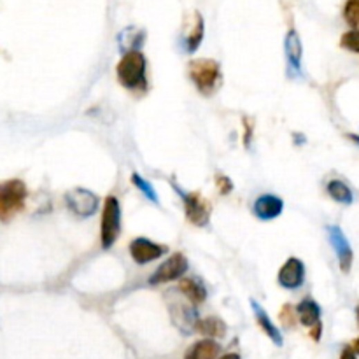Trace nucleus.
Here are the masks:
<instances>
[{
    "instance_id": "nucleus-1",
    "label": "nucleus",
    "mask_w": 359,
    "mask_h": 359,
    "mask_svg": "<svg viewBox=\"0 0 359 359\" xmlns=\"http://www.w3.org/2000/svg\"><path fill=\"white\" fill-rule=\"evenodd\" d=\"M121 86L134 93H146L149 88L147 82V60L140 51L125 53L116 67Z\"/></svg>"
},
{
    "instance_id": "nucleus-2",
    "label": "nucleus",
    "mask_w": 359,
    "mask_h": 359,
    "mask_svg": "<svg viewBox=\"0 0 359 359\" xmlns=\"http://www.w3.org/2000/svg\"><path fill=\"white\" fill-rule=\"evenodd\" d=\"M187 74L193 81L196 90L203 97H212L223 84V74H221V65L210 58H199V60L190 62L187 65Z\"/></svg>"
},
{
    "instance_id": "nucleus-3",
    "label": "nucleus",
    "mask_w": 359,
    "mask_h": 359,
    "mask_svg": "<svg viewBox=\"0 0 359 359\" xmlns=\"http://www.w3.org/2000/svg\"><path fill=\"white\" fill-rule=\"evenodd\" d=\"M26 186L19 179H9L0 183V221H11L18 212L25 209Z\"/></svg>"
},
{
    "instance_id": "nucleus-4",
    "label": "nucleus",
    "mask_w": 359,
    "mask_h": 359,
    "mask_svg": "<svg viewBox=\"0 0 359 359\" xmlns=\"http://www.w3.org/2000/svg\"><path fill=\"white\" fill-rule=\"evenodd\" d=\"M121 235V205L116 196L109 195L104 200L100 221V243L102 249H111Z\"/></svg>"
},
{
    "instance_id": "nucleus-5",
    "label": "nucleus",
    "mask_w": 359,
    "mask_h": 359,
    "mask_svg": "<svg viewBox=\"0 0 359 359\" xmlns=\"http://www.w3.org/2000/svg\"><path fill=\"white\" fill-rule=\"evenodd\" d=\"M174 190L177 191V195L183 199L184 203V214H186V219L190 221L191 225L195 226H207L210 221V202L203 199L200 193H187L183 187L176 186L172 183Z\"/></svg>"
},
{
    "instance_id": "nucleus-6",
    "label": "nucleus",
    "mask_w": 359,
    "mask_h": 359,
    "mask_svg": "<svg viewBox=\"0 0 359 359\" xmlns=\"http://www.w3.org/2000/svg\"><path fill=\"white\" fill-rule=\"evenodd\" d=\"M190 268V263H187V258L183 255V252H176V255L170 256L169 259H165L154 273L149 277V284L151 286H158V284H165V282H172V281H179L183 279L184 273L187 272Z\"/></svg>"
},
{
    "instance_id": "nucleus-7",
    "label": "nucleus",
    "mask_w": 359,
    "mask_h": 359,
    "mask_svg": "<svg viewBox=\"0 0 359 359\" xmlns=\"http://www.w3.org/2000/svg\"><path fill=\"white\" fill-rule=\"evenodd\" d=\"M65 202L71 212H74L77 217H91L98 209V196L93 191L86 187H74V190L65 193Z\"/></svg>"
},
{
    "instance_id": "nucleus-8",
    "label": "nucleus",
    "mask_w": 359,
    "mask_h": 359,
    "mask_svg": "<svg viewBox=\"0 0 359 359\" xmlns=\"http://www.w3.org/2000/svg\"><path fill=\"white\" fill-rule=\"evenodd\" d=\"M326 232H328V240L333 247L335 255H337L338 266L344 273H349L352 268V261H354V252H352V247L349 243L347 237H345L344 230L337 225L326 226Z\"/></svg>"
},
{
    "instance_id": "nucleus-9",
    "label": "nucleus",
    "mask_w": 359,
    "mask_h": 359,
    "mask_svg": "<svg viewBox=\"0 0 359 359\" xmlns=\"http://www.w3.org/2000/svg\"><path fill=\"white\" fill-rule=\"evenodd\" d=\"M130 256L137 265H147L151 261H156V259L163 258L165 252L169 251L167 246H161V243L153 242L149 239H144L139 237L130 242Z\"/></svg>"
},
{
    "instance_id": "nucleus-10",
    "label": "nucleus",
    "mask_w": 359,
    "mask_h": 359,
    "mask_svg": "<svg viewBox=\"0 0 359 359\" xmlns=\"http://www.w3.org/2000/svg\"><path fill=\"white\" fill-rule=\"evenodd\" d=\"M277 281L282 288L289 289V291L302 288L303 282H305V265H303L302 259L289 258L279 270Z\"/></svg>"
},
{
    "instance_id": "nucleus-11",
    "label": "nucleus",
    "mask_w": 359,
    "mask_h": 359,
    "mask_svg": "<svg viewBox=\"0 0 359 359\" xmlns=\"http://www.w3.org/2000/svg\"><path fill=\"white\" fill-rule=\"evenodd\" d=\"M286 49V60H288V74L289 77H298L302 75V41H300V35L296 30H289L286 35L284 42Z\"/></svg>"
},
{
    "instance_id": "nucleus-12",
    "label": "nucleus",
    "mask_w": 359,
    "mask_h": 359,
    "mask_svg": "<svg viewBox=\"0 0 359 359\" xmlns=\"http://www.w3.org/2000/svg\"><path fill=\"white\" fill-rule=\"evenodd\" d=\"M170 315H172L174 324L183 331L184 335H191L195 331L196 322H199V314L193 309V305H186V303H172L170 305Z\"/></svg>"
},
{
    "instance_id": "nucleus-13",
    "label": "nucleus",
    "mask_w": 359,
    "mask_h": 359,
    "mask_svg": "<svg viewBox=\"0 0 359 359\" xmlns=\"http://www.w3.org/2000/svg\"><path fill=\"white\" fill-rule=\"evenodd\" d=\"M284 210V202L277 195H261L252 203V212L259 221H272L279 217Z\"/></svg>"
},
{
    "instance_id": "nucleus-14",
    "label": "nucleus",
    "mask_w": 359,
    "mask_h": 359,
    "mask_svg": "<svg viewBox=\"0 0 359 359\" xmlns=\"http://www.w3.org/2000/svg\"><path fill=\"white\" fill-rule=\"evenodd\" d=\"M251 307H252V312H255L256 322H258L259 328L263 329V333H265L266 337L273 342V344L277 345V347H281V345L284 344V340H282V335H281V331H279L277 326L273 324V321L270 319L268 312H266L255 298H251Z\"/></svg>"
},
{
    "instance_id": "nucleus-15",
    "label": "nucleus",
    "mask_w": 359,
    "mask_h": 359,
    "mask_svg": "<svg viewBox=\"0 0 359 359\" xmlns=\"http://www.w3.org/2000/svg\"><path fill=\"white\" fill-rule=\"evenodd\" d=\"M221 354V345L212 338H203L195 342L184 352V359H217Z\"/></svg>"
},
{
    "instance_id": "nucleus-16",
    "label": "nucleus",
    "mask_w": 359,
    "mask_h": 359,
    "mask_svg": "<svg viewBox=\"0 0 359 359\" xmlns=\"http://www.w3.org/2000/svg\"><path fill=\"white\" fill-rule=\"evenodd\" d=\"M179 291L190 300L191 305H202V303L207 300V288L199 277L181 279Z\"/></svg>"
},
{
    "instance_id": "nucleus-17",
    "label": "nucleus",
    "mask_w": 359,
    "mask_h": 359,
    "mask_svg": "<svg viewBox=\"0 0 359 359\" xmlns=\"http://www.w3.org/2000/svg\"><path fill=\"white\" fill-rule=\"evenodd\" d=\"M296 317L307 328H312L317 322H321V307H319V303L314 302L312 298H305L303 302H300L298 307H296Z\"/></svg>"
},
{
    "instance_id": "nucleus-18",
    "label": "nucleus",
    "mask_w": 359,
    "mask_h": 359,
    "mask_svg": "<svg viewBox=\"0 0 359 359\" xmlns=\"http://www.w3.org/2000/svg\"><path fill=\"white\" fill-rule=\"evenodd\" d=\"M144 39H146V34L144 30H139L135 26H128L125 28L123 32L118 37V42H120V49L121 53H130V51H140L144 44Z\"/></svg>"
},
{
    "instance_id": "nucleus-19",
    "label": "nucleus",
    "mask_w": 359,
    "mask_h": 359,
    "mask_svg": "<svg viewBox=\"0 0 359 359\" xmlns=\"http://www.w3.org/2000/svg\"><path fill=\"white\" fill-rule=\"evenodd\" d=\"M195 329L200 335H203V337L212 338L214 340V338L225 337L226 331H228V326H226V322L219 317H205L199 319Z\"/></svg>"
},
{
    "instance_id": "nucleus-20",
    "label": "nucleus",
    "mask_w": 359,
    "mask_h": 359,
    "mask_svg": "<svg viewBox=\"0 0 359 359\" xmlns=\"http://www.w3.org/2000/svg\"><path fill=\"white\" fill-rule=\"evenodd\" d=\"M195 19H193V25H191V28L187 30V34L184 35L183 39V44H184V49H186L187 53H195L196 49L200 48V44H202L203 41V32H205V28H203V18L200 12H195Z\"/></svg>"
},
{
    "instance_id": "nucleus-21",
    "label": "nucleus",
    "mask_w": 359,
    "mask_h": 359,
    "mask_svg": "<svg viewBox=\"0 0 359 359\" xmlns=\"http://www.w3.org/2000/svg\"><path fill=\"white\" fill-rule=\"evenodd\" d=\"M326 193L329 195V199L335 200L337 203L342 205H351L354 202V193H352L351 187L340 179H331L326 184Z\"/></svg>"
},
{
    "instance_id": "nucleus-22",
    "label": "nucleus",
    "mask_w": 359,
    "mask_h": 359,
    "mask_svg": "<svg viewBox=\"0 0 359 359\" xmlns=\"http://www.w3.org/2000/svg\"><path fill=\"white\" fill-rule=\"evenodd\" d=\"M131 183H134V186L137 187V190L142 191V195L146 196L147 200H151L153 203L160 202V200H158L156 190H154V187L151 186V183H147L144 177H140L139 174H131Z\"/></svg>"
},
{
    "instance_id": "nucleus-23",
    "label": "nucleus",
    "mask_w": 359,
    "mask_h": 359,
    "mask_svg": "<svg viewBox=\"0 0 359 359\" xmlns=\"http://www.w3.org/2000/svg\"><path fill=\"white\" fill-rule=\"evenodd\" d=\"M344 18L356 32H359V0H347L345 2Z\"/></svg>"
},
{
    "instance_id": "nucleus-24",
    "label": "nucleus",
    "mask_w": 359,
    "mask_h": 359,
    "mask_svg": "<svg viewBox=\"0 0 359 359\" xmlns=\"http://www.w3.org/2000/svg\"><path fill=\"white\" fill-rule=\"evenodd\" d=\"M342 48L349 49L352 53H359V32L351 30V32H345L342 35V41H340Z\"/></svg>"
},
{
    "instance_id": "nucleus-25",
    "label": "nucleus",
    "mask_w": 359,
    "mask_h": 359,
    "mask_svg": "<svg viewBox=\"0 0 359 359\" xmlns=\"http://www.w3.org/2000/svg\"><path fill=\"white\" fill-rule=\"evenodd\" d=\"M279 319L282 321V324L286 326V328H295L296 324V311L291 307V305H284L281 311V314H279Z\"/></svg>"
},
{
    "instance_id": "nucleus-26",
    "label": "nucleus",
    "mask_w": 359,
    "mask_h": 359,
    "mask_svg": "<svg viewBox=\"0 0 359 359\" xmlns=\"http://www.w3.org/2000/svg\"><path fill=\"white\" fill-rule=\"evenodd\" d=\"M217 190L221 191V195H230L233 190V183L226 176H217L216 177Z\"/></svg>"
},
{
    "instance_id": "nucleus-27",
    "label": "nucleus",
    "mask_w": 359,
    "mask_h": 359,
    "mask_svg": "<svg viewBox=\"0 0 359 359\" xmlns=\"http://www.w3.org/2000/svg\"><path fill=\"white\" fill-rule=\"evenodd\" d=\"M243 128H246V135H243V146L249 147L252 137V123L247 118H243Z\"/></svg>"
},
{
    "instance_id": "nucleus-28",
    "label": "nucleus",
    "mask_w": 359,
    "mask_h": 359,
    "mask_svg": "<svg viewBox=\"0 0 359 359\" xmlns=\"http://www.w3.org/2000/svg\"><path fill=\"white\" fill-rule=\"evenodd\" d=\"M321 333H322V324H321V322H317V324H315V326H312V328H311L312 340H314V342L321 340Z\"/></svg>"
},
{
    "instance_id": "nucleus-29",
    "label": "nucleus",
    "mask_w": 359,
    "mask_h": 359,
    "mask_svg": "<svg viewBox=\"0 0 359 359\" xmlns=\"http://www.w3.org/2000/svg\"><path fill=\"white\" fill-rule=\"evenodd\" d=\"M340 359H358V356H356L354 351H352V347H345L344 351H342Z\"/></svg>"
},
{
    "instance_id": "nucleus-30",
    "label": "nucleus",
    "mask_w": 359,
    "mask_h": 359,
    "mask_svg": "<svg viewBox=\"0 0 359 359\" xmlns=\"http://www.w3.org/2000/svg\"><path fill=\"white\" fill-rule=\"evenodd\" d=\"M217 359H240V356L237 354V352H228V354H223L221 358Z\"/></svg>"
},
{
    "instance_id": "nucleus-31",
    "label": "nucleus",
    "mask_w": 359,
    "mask_h": 359,
    "mask_svg": "<svg viewBox=\"0 0 359 359\" xmlns=\"http://www.w3.org/2000/svg\"><path fill=\"white\" fill-rule=\"evenodd\" d=\"M347 139L352 140V142H356L359 146V135H354V134H349L347 135Z\"/></svg>"
},
{
    "instance_id": "nucleus-32",
    "label": "nucleus",
    "mask_w": 359,
    "mask_h": 359,
    "mask_svg": "<svg viewBox=\"0 0 359 359\" xmlns=\"http://www.w3.org/2000/svg\"><path fill=\"white\" fill-rule=\"evenodd\" d=\"M351 347H352V351L356 352V354H359V338H356V340L352 342Z\"/></svg>"
},
{
    "instance_id": "nucleus-33",
    "label": "nucleus",
    "mask_w": 359,
    "mask_h": 359,
    "mask_svg": "<svg viewBox=\"0 0 359 359\" xmlns=\"http://www.w3.org/2000/svg\"><path fill=\"white\" fill-rule=\"evenodd\" d=\"M356 314H358V324H359V305H358V309H356Z\"/></svg>"
}]
</instances>
